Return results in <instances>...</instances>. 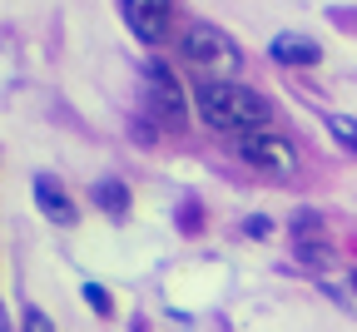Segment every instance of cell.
I'll list each match as a JSON object with an SVG mask.
<instances>
[{"label":"cell","mask_w":357,"mask_h":332,"mask_svg":"<svg viewBox=\"0 0 357 332\" xmlns=\"http://www.w3.org/2000/svg\"><path fill=\"white\" fill-rule=\"evenodd\" d=\"M293 228H298V233H307V228H318V213H307V209H303V213L293 218Z\"/></svg>","instance_id":"4fadbf2b"},{"label":"cell","mask_w":357,"mask_h":332,"mask_svg":"<svg viewBox=\"0 0 357 332\" xmlns=\"http://www.w3.org/2000/svg\"><path fill=\"white\" fill-rule=\"evenodd\" d=\"M84 303L95 308V312H114V303H109V293L100 288V282H84Z\"/></svg>","instance_id":"8fae6325"},{"label":"cell","mask_w":357,"mask_h":332,"mask_svg":"<svg viewBox=\"0 0 357 332\" xmlns=\"http://www.w3.org/2000/svg\"><path fill=\"white\" fill-rule=\"evenodd\" d=\"M178 55H184L194 70H204L208 80H229V75H238V45L223 35L218 25H189L184 40H178Z\"/></svg>","instance_id":"7a4b0ae2"},{"label":"cell","mask_w":357,"mask_h":332,"mask_svg":"<svg viewBox=\"0 0 357 332\" xmlns=\"http://www.w3.org/2000/svg\"><path fill=\"white\" fill-rule=\"evenodd\" d=\"M268 50H273V60H283V65H318L323 60V45H312L303 35H278Z\"/></svg>","instance_id":"52a82bcc"},{"label":"cell","mask_w":357,"mask_h":332,"mask_svg":"<svg viewBox=\"0 0 357 332\" xmlns=\"http://www.w3.org/2000/svg\"><path fill=\"white\" fill-rule=\"evenodd\" d=\"M30 194H35L40 213L50 218V223H60V228H65V223H75V199L60 188V179H55V174H35V179H30Z\"/></svg>","instance_id":"8992f818"},{"label":"cell","mask_w":357,"mask_h":332,"mask_svg":"<svg viewBox=\"0 0 357 332\" xmlns=\"http://www.w3.org/2000/svg\"><path fill=\"white\" fill-rule=\"evenodd\" d=\"M298 258H303V263L328 268V263H333V248H323V243H298Z\"/></svg>","instance_id":"30bf717a"},{"label":"cell","mask_w":357,"mask_h":332,"mask_svg":"<svg viewBox=\"0 0 357 332\" xmlns=\"http://www.w3.org/2000/svg\"><path fill=\"white\" fill-rule=\"evenodd\" d=\"M149 100H154V114L164 119V124H189V94H184V84L174 80V70L169 65H149Z\"/></svg>","instance_id":"277c9868"},{"label":"cell","mask_w":357,"mask_h":332,"mask_svg":"<svg viewBox=\"0 0 357 332\" xmlns=\"http://www.w3.org/2000/svg\"><path fill=\"white\" fill-rule=\"evenodd\" d=\"M95 199H100V209L114 213V218L129 213V188H124L119 179H100V183H95Z\"/></svg>","instance_id":"ba28073f"},{"label":"cell","mask_w":357,"mask_h":332,"mask_svg":"<svg viewBox=\"0 0 357 332\" xmlns=\"http://www.w3.org/2000/svg\"><path fill=\"white\" fill-rule=\"evenodd\" d=\"M328 129H333V139H337L342 149L357 154V119H347V114H328Z\"/></svg>","instance_id":"9c48e42d"},{"label":"cell","mask_w":357,"mask_h":332,"mask_svg":"<svg viewBox=\"0 0 357 332\" xmlns=\"http://www.w3.org/2000/svg\"><path fill=\"white\" fill-rule=\"evenodd\" d=\"M25 332H55V322L45 317L40 308H30V312H25Z\"/></svg>","instance_id":"7c38bea8"},{"label":"cell","mask_w":357,"mask_h":332,"mask_svg":"<svg viewBox=\"0 0 357 332\" xmlns=\"http://www.w3.org/2000/svg\"><path fill=\"white\" fill-rule=\"evenodd\" d=\"M124 25L144 45H159L174 25V0H124Z\"/></svg>","instance_id":"5b68a950"},{"label":"cell","mask_w":357,"mask_h":332,"mask_svg":"<svg viewBox=\"0 0 357 332\" xmlns=\"http://www.w3.org/2000/svg\"><path fill=\"white\" fill-rule=\"evenodd\" d=\"M194 105H199V119L218 134H248V129H268L273 110L258 89L238 84V80H199L194 84Z\"/></svg>","instance_id":"6da1fadb"},{"label":"cell","mask_w":357,"mask_h":332,"mask_svg":"<svg viewBox=\"0 0 357 332\" xmlns=\"http://www.w3.org/2000/svg\"><path fill=\"white\" fill-rule=\"evenodd\" d=\"M352 288H357V273H352Z\"/></svg>","instance_id":"5bb4252c"},{"label":"cell","mask_w":357,"mask_h":332,"mask_svg":"<svg viewBox=\"0 0 357 332\" xmlns=\"http://www.w3.org/2000/svg\"><path fill=\"white\" fill-rule=\"evenodd\" d=\"M238 159L253 174H268V179H293L298 174V149H293V139H283L278 129H248V134H238Z\"/></svg>","instance_id":"3957f363"}]
</instances>
